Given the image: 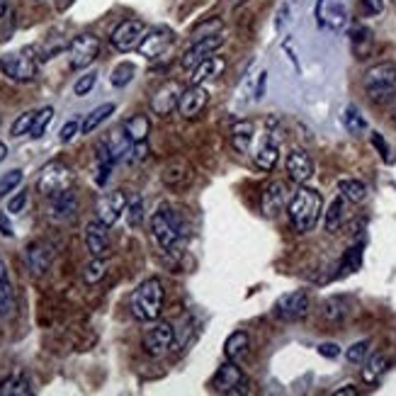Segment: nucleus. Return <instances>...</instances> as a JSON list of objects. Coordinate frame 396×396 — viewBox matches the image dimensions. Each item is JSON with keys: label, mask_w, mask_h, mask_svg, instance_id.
<instances>
[{"label": "nucleus", "mask_w": 396, "mask_h": 396, "mask_svg": "<svg viewBox=\"0 0 396 396\" xmlns=\"http://www.w3.org/2000/svg\"><path fill=\"white\" fill-rule=\"evenodd\" d=\"M321 209H323L321 192H316L314 187L301 185L287 204V214H289V222H292L294 231H299V234L314 231V226L318 224V217H321Z\"/></svg>", "instance_id": "1"}, {"label": "nucleus", "mask_w": 396, "mask_h": 396, "mask_svg": "<svg viewBox=\"0 0 396 396\" xmlns=\"http://www.w3.org/2000/svg\"><path fill=\"white\" fill-rule=\"evenodd\" d=\"M365 93L375 105H387L396 98V63L382 61L368 68L363 78Z\"/></svg>", "instance_id": "2"}, {"label": "nucleus", "mask_w": 396, "mask_h": 396, "mask_svg": "<svg viewBox=\"0 0 396 396\" xmlns=\"http://www.w3.org/2000/svg\"><path fill=\"white\" fill-rule=\"evenodd\" d=\"M163 282L158 277H149L134 289L132 294V314L139 321H156L163 311Z\"/></svg>", "instance_id": "3"}, {"label": "nucleus", "mask_w": 396, "mask_h": 396, "mask_svg": "<svg viewBox=\"0 0 396 396\" xmlns=\"http://www.w3.org/2000/svg\"><path fill=\"white\" fill-rule=\"evenodd\" d=\"M185 234V224H182V217L170 207H158V212H153L151 217V236L158 244V248L163 251H170L175 244L180 241V236Z\"/></svg>", "instance_id": "4"}, {"label": "nucleus", "mask_w": 396, "mask_h": 396, "mask_svg": "<svg viewBox=\"0 0 396 396\" xmlns=\"http://www.w3.org/2000/svg\"><path fill=\"white\" fill-rule=\"evenodd\" d=\"M0 71L10 80H17V83L34 80V75H37V56H34V49L27 46V49L17 51V54L3 56L0 58Z\"/></svg>", "instance_id": "5"}, {"label": "nucleus", "mask_w": 396, "mask_h": 396, "mask_svg": "<svg viewBox=\"0 0 396 396\" xmlns=\"http://www.w3.org/2000/svg\"><path fill=\"white\" fill-rule=\"evenodd\" d=\"M71 185H73V170H71L66 163L54 161L41 170L37 190L44 194V197H54L58 192L71 190Z\"/></svg>", "instance_id": "6"}, {"label": "nucleus", "mask_w": 396, "mask_h": 396, "mask_svg": "<svg viewBox=\"0 0 396 396\" xmlns=\"http://www.w3.org/2000/svg\"><path fill=\"white\" fill-rule=\"evenodd\" d=\"M66 51H68L71 68H75V71L88 68L100 56V39L95 34H78V37L71 39Z\"/></svg>", "instance_id": "7"}, {"label": "nucleus", "mask_w": 396, "mask_h": 396, "mask_svg": "<svg viewBox=\"0 0 396 396\" xmlns=\"http://www.w3.org/2000/svg\"><path fill=\"white\" fill-rule=\"evenodd\" d=\"M146 32H149V29H146V25L141 20H124L115 27V32H112V37H110V44L115 46L120 54H129L132 49H139Z\"/></svg>", "instance_id": "8"}, {"label": "nucleus", "mask_w": 396, "mask_h": 396, "mask_svg": "<svg viewBox=\"0 0 396 396\" xmlns=\"http://www.w3.org/2000/svg\"><path fill=\"white\" fill-rule=\"evenodd\" d=\"M173 44H175V32H173V29L153 27V29L146 32V37L141 39L139 54L144 58H149V61H153V58H161Z\"/></svg>", "instance_id": "9"}, {"label": "nucleus", "mask_w": 396, "mask_h": 396, "mask_svg": "<svg viewBox=\"0 0 396 396\" xmlns=\"http://www.w3.org/2000/svg\"><path fill=\"white\" fill-rule=\"evenodd\" d=\"M309 294L304 292V289H299V292H289L285 297L277 299L275 304V316L280 318V321H299V318H304L309 314Z\"/></svg>", "instance_id": "10"}, {"label": "nucleus", "mask_w": 396, "mask_h": 396, "mask_svg": "<svg viewBox=\"0 0 396 396\" xmlns=\"http://www.w3.org/2000/svg\"><path fill=\"white\" fill-rule=\"evenodd\" d=\"M127 194L124 190H112V192H105L98 197V204H95V212H98V219L105 224V226H112V224L120 222V217L127 212Z\"/></svg>", "instance_id": "11"}, {"label": "nucleus", "mask_w": 396, "mask_h": 396, "mask_svg": "<svg viewBox=\"0 0 396 396\" xmlns=\"http://www.w3.org/2000/svg\"><path fill=\"white\" fill-rule=\"evenodd\" d=\"M175 345V328L170 326L168 321L156 323L153 328L146 330L144 335V350L149 353L151 358H161L170 348Z\"/></svg>", "instance_id": "12"}, {"label": "nucleus", "mask_w": 396, "mask_h": 396, "mask_svg": "<svg viewBox=\"0 0 396 396\" xmlns=\"http://www.w3.org/2000/svg\"><path fill=\"white\" fill-rule=\"evenodd\" d=\"M224 44V37L219 32L209 34V37H202L197 39L194 44L190 46V49H185V54L180 56V66L185 71H194L199 66V63L204 61L207 56H212L214 51L219 49V46Z\"/></svg>", "instance_id": "13"}, {"label": "nucleus", "mask_w": 396, "mask_h": 396, "mask_svg": "<svg viewBox=\"0 0 396 396\" xmlns=\"http://www.w3.org/2000/svg\"><path fill=\"white\" fill-rule=\"evenodd\" d=\"M207 103H209V93H207V88L194 85L192 83L190 88L182 90L180 103H178V112H180V117H185V120H194L197 115H202Z\"/></svg>", "instance_id": "14"}, {"label": "nucleus", "mask_w": 396, "mask_h": 396, "mask_svg": "<svg viewBox=\"0 0 396 396\" xmlns=\"http://www.w3.org/2000/svg\"><path fill=\"white\" fill-rule=\"evenodd\" d=\"M244 382H246V377H244V372H241V368L234 360H229V363L222 365V368L217 370V375L212 377V389L219 394H231L236 392V387H244Z\"/></svg>", "instance_id": "15"}, {"label": "nucleus", "mask_w": 396, "mask_h": 396, "mask_svg": "<svg viewBox=\"0 0 396 396\" xmlns=\"http://www.w3.org/2000/svg\"><path fill=\"white\" fill-rule=\"evenodd\" d=\"M108 229L110 226H105L100 219L85 224V248H88V253H90V258H105L108 256V248H110Z\"/></svg>", "instance_id": "16"}, {"label": "nucleus", "mask_w": 396, "mask_h": 396, "mask_svg": "<svg viewBox=\"0 0 396 396\" xmlns=\"http://www.w3.org/2000/svg\"><path fill=\"white\" fill-rule=\"evenodd\" d=\"M316 20L321 27L343 29L348 25V13L338 0H318L316 3Z\"/></svg>", "instance_id": "17"}, {"label": "nucleus", "mask_w": 396, "mask_h": 396, "mask_svg": "<svg viewBox=\"0 0 396 396\" xmlns=\"http://www.w3.org/2000/svg\"><path fill=\"white\" fill-rule=\"evenodd\" d=\"M180 95H182V88L178 85L175 80L165 83L156 90V95L151 98V110L156 112V115H170L173 110H178V103H180Z\"/></svg>", "instance_id": "18"}, {"label": "nucleus", "mask_w": 396, "mask_h": 396, "mask_svg": "<svg viewBox=\"0 0 396 396\" xmlns=\"http://www.w3.org/2000/svg\"><path fill=\"white\" fill-rule=\"evenodd\" d=\"M287 173H289V180L299 182V185H304L306 180H311V175H314V161H311V156L306 151L301 149H294L287 153Z\"/></svg>", "instance_id": "19"}, {"label": "nucleus", "mask_w": 396, "mask_h": 396, "mask_svg": "<svg viewBox=\"0 0 396 396\" xmlns=\"http://www.w3.org/2000/svg\"><path fill=\"white\" fill-rule=\"evenodd\" d=\"M25 263H27V270L34 277L46 275L51 268V248L46 246L44 241H34V244H29L25 251Z\"/></svg>", "instance_id": "20"}, {"label": "nucleus", "mask_w": 396, "mask_h": 396, "mask_svg": "<svg viewBox=\"0 0 396 396\" xmlns=\"http://www.w3.org/2000/svg\"><path fill=\"white\" fill-rule=\"evenodd\" d=\"M287 185L282 180H273L265 185L263 190V214L268 219H273L285 209L287 204Z\"/></svg>", "instance_id": "21"}, {"label": "nucleus", "mask_w": 396, "mask_h": 396, "mask_svg": "<svg viewBox=\"0 0 396 396\" xmlns=\"http://www.w3.org/2000/svg\"><path fill=\"white\" fill-rule=\"evenodd\" d=\"M51 204H49V214L58 219V222H68V219L75 217V212H78V199H75V194L66 190V192H58L54 197H49Z\"/></svg>", "instance_id": "22"}, {"label": "nucleus", "mask_w": 396, "mask_h": 396, "mask_svg": "<svg viewBox=\"0 0 396 396\" xmlns=\"http://www.w3.org/2000/svg\"><path fill=\"white\" fill-rule=\"evenodd\" d=\"M224 68H226V61H224L222 56H207L204 61L192 71V83L194 85H204V83H209V80H217Z\"/></svg>", "instance_id": "23"}, {"label": "nucleus", "mask_w": 396, "mask_h": 396, "mask_svg": "<svg viewBox=\"0 0 396 396\" xmlns=\"http://www.w3.org/2000/svg\"><path fill=\"white\" fill-rule=\"evenodd\" d=\"M350 314V301L345 297H328L321 301V316L328 323H340Z\"/></svg>", "instance_id": "24"}, {"label": "nucleus", "mask_w": 396, "mask_h": 396, "mask_svg": "<svg viewBox=\"0 0 396 396\" xmlns=\"http://www.w3.org/2000/svg\"><path fill=\"white\" fill-rule=\"evenodd\" d=\"M15 309V292L8 275V265L0 258V316H10Z\"/></svg>", "instance_id": "25"}, {"label": "nucleus", "mask_w": 396, "mask_h": 396, "mask_svg": "<svg viewBox=\"0 0 396 396\" xmlns=\"http://www.w3.org/2000/svg\"><path fill=\"white\" fill-rule=\"evenodd\" d=\"M190 163L187 161H170L163 168V182L168 187H182L185 182H190Z\"/></svg>", "instance_id": "26"}, {"label": "nucleus", "mask_w": 396, "mask_h": 396, "mask_svg": "<svg viewBox=\"0 0 396 396\" xmlns=\"http://www.w3.org/2000/svg\"><path fill=\"white\" fill-rule=\"evenodd\" d=\"M253 161L260 170H273L277 161H280V151H277V144L270 137L263 139V144L258 146L256 153H253Z\"/></svg>", "instance_id": "27"}, {"label": "nucleus", "mask_w": 396, "mask_h": 396, "mask_svg": "<svg viewBox=\"0 0 396 396\" xmlns=\"http://www.w3.org/2000/svg\"><path fill=\"white\" fill-rule=\"evenodd\" d=\"M32 384H29L25 372H13L8 380L0 382V396H29Z\"/></svg>", "instance_id": "28"}, {"label": "nucleus", "mask_w": 396, "mask_h": 396, "mask_svg": "<svg viewBox=\"0 0 396 396\" xmlns=\"http://www.w3.org/2000/svg\"><path fill=\"white\" fill-rule=\"evenodd\" d=\"M248 345H251V338H248L246 330H234L226 338V343H224V355H226V360L239 363L241 358H246Z\"/></svg>", "instance_id": "29"}, {"label": "nucleus", "mask_w": 396, "mask_h": 396, "mask_svg": "<svg viewBox=\"0 0 396 396\" xmlns=\"http://www.w3.org/2000/svg\"><path fill=\"white\" fill-rule=\"evenodd\" d=\"M122 129H124V134L132 139V144H137V141H146L149 139V132H151V120L146 115H132L127 122L122 124Z\"/></svg>", "instance_id": "30"}, {"label": "nucleus", "mask_w": 396, "mask_h": 396, "mask_svg": "<svg viewBox=\"0 0 396 396\" xmlns=\"http://www.w3.org/2000/svg\"><path fill=\"white\" fill-rule=\"evenodd\" d=\"M350 46L355 58H368L372 54V32L368 27L355 25L350 27Z\"/></svg>", "instance_id": "31"}, {"label": "nucleus", "mask_w": 396, "mask_h": 396, "mask_svg": "<svg viewBox=\"0 0 396 396\" xmlns=\"http://www.w3.org/2000/svg\"><path fill=\"white\" fill-rule=\"evenodd\" d=\"M253 134H256L253 122H236L231 127V146L239 153H246L253 144Z\"/></svg>", "instance_id": "32"}, {"label": "nucleus", "mask_w": 396, "mask_h": 396, "mask_svg": "<svg viewBox=\"0 0 396 396\" xmlns=\"http://www.w3.org/2000/svg\"><path fill=\"white\" fill-rule=\"evenodd\" d=\"M345 207H348V199L343 197V194H338V197H335L333 202L328 204L326 219H323L328 234H335L343 226V222H345Z\"/></svg>", "instance_id": "33"}, {"label": "nucleus", "mask_w": 396, "mask_h": 396, "mask_svg": "<svg viewBox=\"0 0 396 396\" xmlns=\"http://www.w3.org/2000/svg\"><path fill=\"white\" fill-rule=\"evenodd\" d=\"M387 368H389L387 358H384L382 353H375L363 368V382L370 384V387H375V384L382 380L384 372H387Z\"/></svg>", "instance_id": "34"}, {"label": "nucleus", "mask_w": 396, "mask_h": 396, "mask_svg": "<svg viewBox=\"0 0 396 396\" xmlns=\"http://www.w3.org/2000/svg\"><path fill=\"white\" fill-rule=\"evenodd\" d=\"M338 192L348 199V202L358 204V202H365V197H368V185L355 178H343L338 180Z\"/></svg>", "instance_id": "35"}, {"label": "nucleus", "mask_w": 396, "mask_h": 396, "mask_svg": "<svg viewBox=\"0 0 396 396\" xmlns=\"http://www.w3.org/2000/svg\"><path fill=\"white\" fill-rule=\"evenodd\" d=\"M112 112H115V105H112V103L100 105V108L93 110L90 115H85V120H83V124H80V132H83V134H93V132H95V129L100 127V124L108 120Z\"/></svg>", "instance_id": "36"}, {"label": "nucleus", "mask_w": 396, "mask_h": 396, "mask_svg": "<svg viewBox=\"0 0 396 396\" xmlns=\"http://www.w3.org/2000/svg\"><path fill=\"white\" fill-rule=\"evenodd\" d=\"M343 124H345V129L350 134H363L368 132V120H365L363 115H360V110L355 108V105H348L345 112H343Z\"/></svg>", "instance_id": "37"}, {"label": "nucleus", "mask_w": 396, "mask_h": 396, "mask_svg": "<svg viewBox=\"0 0 396 396\" xmlns=\"http://www.w3.org/2000/svg\"><path fill=\"white\" fill-rule=\"evenodd\" d=\"M51 120H54V108L39 110L37 115H34L32 129H29V137H32V139H41V137H44V132H46V127L51 124Z\"/></svg>", "instance_id": "38"}, {"label": "nucleus", "mask_w": 396, "mask_h": 396, "mask_svg": "<svg viewBox=\"0 0 396 396\" xmlns=\"http://www.w3.org/2000/svg\"><path fill=\"white\" fill-rule=\"evenodd\" d=\"M105 270H108L105 258H93L90 263L85 265V270H83V280H85V285H98V282L105 277Z\"/></svg>", "instance_id": "39"}, {"label": "nucleus", "mask_w": 396, "mask_h": 396, "mask_svg": "<svg viewBox=\"0 0 396 396\" xmlns=\"http://www.w3.org/2000/svg\"><path fill=\"white\" fill-rule=\"evenodd\" d=\"M360 265H363V244L348 248V253L340 260V270L343 273H355V270H360Z\"/></svg>", "instance_id": "40"}, {"label": "nucleus", "mask_w": 396, "mask_h": 396, "mask_svg": "<svg viewBox=\"0 0 396 396\" xmlns=\"http://www.w3.org/2000/svg\"><path fill=\"white\" fill-rule=\"evenodd\" d=\"M124 214H127V224L132 229L141 226V222H144V202H141L139 197H134L132 202L127 204V212H124Z\"/></svg>", "instance_id": "41"}, {"label": "nucleus", "mask_w": 396, "mask_h": 396, "mask_svg": "<svg viewBox=\"0 0 396 396\" xmlns=\"http://www.w3.org/2000/svg\"><path fill=\"white\" fill-rule=\"evenodd\" d=\"M134 78V63H129V61H124L120 63L115 71H112V85L115 88H122V85H127L129 80Z\"/></svg>", "instance_id": "42"}, {"label": "nucleus", "mask_w": 396, "mask_h": 396, "mask_svg": "<svg viewBox=\"0 0 396 396\" xmlns=\"http://www.w3.org/2000/svg\"><path fill=\"white\" fill-rule=\"evenodd\" d=\"M34 115H37V112H22V115L13 122V129H10V134H13V137H25V134H29V129H32V122H34Z\"/></svg>", "instance_id": "43"}, {"label": "nucleus", "mask_w": 396, "mask_h": 396, "mask_svg": "<svg viewBox=\"0 0 396 396\" xmlns=\"http://www.w3.org/2000/svg\"><path fill=\"white\" fill-rule=\"evenodd\" d=\"M22 182V170L15 168L10 170V173H5L3 178H0V197H5L8 192H13L17 185Z\"/></svg>", "instance_id": "44"}, {"label": "nucleus", "mask_w": 396, "mask_h": 396, "mask_svg": "<svg viewBox=\"0 0 396 396\" xmlns=\"http://www.w3.org/2000/svg\"><path fill=\"white\" fill-rule=\"evenodd\" d=\"M368 350H370V343L368 340H360V343H355V345H350V348H348V353H345L348 363L363 365L365 358H368Z\"/></svg>", "instance_id": "45"}, {"label": "nucleus", "mask_w": 396, "mask_h": 396, "mask_svg": "<svg viewBox=\"0 0 396 396\" xmlns=\"http://www.w3.org/2000/svg\"><path fill=\"white\" fill-rule=\"evenodd\" d=\"M95 80H98V73H85V75H80L78 80H75V85H73V93L78 98H83V95H88V93L93 90V88H95Z\"/></svg>", "instance_id": "46"}, {"label": "nucleus", "mask_w": 396, "mask_h": 396, "mask_svg": "<svg viewBox=\"0 0 396 396\" xmlns=\"http://www.w3.org/2000/svg\"><path fill=\"white\" fill-rule=\"evenodd\" d=\"M370 141H372V146H375V149H377V153H380V156H382V161H384V163L392 161V151H389V144H387V141L382 139V134L372 132V134H370Z\"/></svg>", "instance_id": "47"}, {"label": "nucleus", "mask_w": 396, "mask_h": 396, "mask_svg": "<svg viewBox=\"0 0 396 396\" xmlns=\"http://www.w3.org/2000/svg\"><path fill=\"white\" fill-rule=\"evenodd\" d=\"M78 129H80V124L75 122V120H71V122H66V124L61 127V132H58V139H61L63 144H68V141L73 139L75 134H78Z\"/></svg>", "instance_id": "48"}, {"label": "nucleus", "mask_w": 396, "mask_h": 396, "mask_svg": "<svg viewBox=\"0 0 396 396\" xmlns=\"http://www.w3.org/2000/svg\"><path fill=\"white\" fill-rule=\"evenodd\" d=\"M25 204H27V192H17L15 197H10L8 212H10V214H20V212L25 209Z\"/></svg>", "instance_id": "49"}, {"label": "nucleus", "mask_w": 396, "mask_h": 396, "mask_svg": "<svg viewBox=\"0 0 396 396\" xmlns=\"http://www.w3.org/2000/svg\"><path fill=\"white\" fill-rule=\"evenodd\" d=\"M146 156H149V146H146V141H137V144H132L129 161H144Z\"/></svg>", "instance_id": "50"}, {"label": "nucleus", "mask_w": 396, "mask_h": 396, "mask_svg": "<svg viewBox=\"0 0 396 396\" xmlns=\"http://www.w3.org/2000/svg\"><path fill=\"white\" fill-rule=\"evenodd\" d=\"M318 355H323V358H338L340 355V348L335 345V343H321V345H318Z\"/></svg>", "instance_id": "51"}, {"label": "nucleus", "mask_w": 396, "mask_h": 396, "mask_svg": "<svg viewBox=\"0 0 396 396\" xmlns=\"http://www.w3.org/2000/svg\"><path fill=\"white\" fill-rule=\"evenodd\" d=\"M363 8L368 15H380L384 10V0H363Z\"/></svg>", "instance_id": "52"}, {"label": "nucleus", "mask_w": 396, "mask_h": 396, "mask_svg": "<svg viewBox=\"0 0 396 396\" xmlns=\"http://www.w3.org/2000/svg\"><path fill=\"white\" fill-rule=\"evenodd\" d=\"M265 85H268V73H265V71H263V73H260V75H258V88H256V100H260V98H263V95H265Z\"/></svg>", "instance_id": "53"}, {"label": "nucleus", "mask_w": 396, "mask_h": 396, "mask_svg": "<svg viewBox=\"0 0 396 396\" xmlns=\"http://www.w3.org/2000/svg\"><path fill=\"white\" fill-rule=\"evenodd\" d=\"M0 234H3V236H13V226H10L8 214H5V212H0Z\"/></svg>", "instance_id": "54"}, {"label": "nucleus", "mask_w": 396, "mask_h": 396, "mask_svg": "<svg viewBox=\"0 0 396 396\" xmlns=\"http://www.w3.org/2000/svg\"><path fill=\"white\" fill-rule=\"evenodd\" d=\"M333 396H358V389L353 387V384H348V387H343V389H335Z\"/></svg>", "instance_id": "55"}, {"label": "nucleus", "mask_w": 396, "mask_h": 396, "mask_svg": "<svg viewBox=\"0 0 396 396\" xmlns=\"http://www.w3.org/2000/svg\"><path fill=\"white\" fill-rule=\"evenodd\" d=\"M71 3H73V0H56V8L58 10H66V8H71Z\"/></svg>", "instance_id": "56"}, {"label": "nucleus", "mask_w": 396, "mask_h": 396, "mask_svg": "<svg viewBox=\"0 0 396 396\" xmlns=\"http://www.w3.org/2000/svg\"><path fill=\"white\" fill-rule=\"evenodd\" d=\"M5 158H8V146H5L3 141H0V163H3Z\"/></svg>", "instance_id": "57"}, {"label": "nucleus", "mask_w": 396, "mask_h": 396, "mask_svg": "<svg viewBox=\"0 0 396 396\" xmlns=\"http://www.w3.org/2000/svg\"><path fill=\"white\" fill-rule=\"evenodd\" d=\"M8 5H10V0H0V17L8 13Z\"/></svg>", "instance_id": "58"}, {"label": "nucleus", "mask_w": 396, "mask_h": 396, "mask_svg": "<svg viewBox=\"0 0 396 396\" xmlns=\"http://www.w3.org/2000/svg\"><path fill=\"white\" fill-rule=\"evenodd\" d=\"M392 120L396 122V105H394V110H392Z\"/></svg>", "instance_id": "59"}]
</instances>
